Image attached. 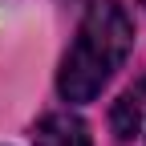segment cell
Instances as JSON below:
<instances>
[{"mask_svg": "<svg viewBox=\"0 0 146 146\" xmlns=\"http://www.w3.org/2000/svg\"><path fill=\"white\" fill-rule=\"evenodd\" d=\"M134 53V21L122 0H98L81 16L57 69V94L69 106L94 102Z\"/></svg>", "mask_w": 146, "mask_h": 146, "instance_id": "6da1fadb", "label": "cell"}, {"mask_svg": "<svg viewBox=\"0 0 146 146\" xmlns=\"http://www.w3.org/2000/svg\"><path fill=\"white\" fill-rule=\"evenodd\" d=\"M33 146H94V138H89V126L73 110H57V114H45L36 122Z\"/></svg>", "mask_w": 146, "mask_h": 146, "instance_id": "7a4b0ae2", "label": "cell"}, {"mask_svg": "<svg viewBox=\"0 0 146 146\" xmlns=\"http://www.w3.org/2000/svg\"><path fill=\"white\" fill-rule=\"evenodd\" d=\"M142 126H146V73L110 110V130H114L118 142H130L134 134H142Z\"/></svg>", "mask_w": 146, "mask_h": 146, "instance_id": "3957f363", "label": "cell"}, {"mask_svg": "<svg viewBox=\"0 0 146 146\" xmlns=\"http://www.w3.org/2000/svg\"><path fill=\"white\" fill-rule=\"evenodd\" d=\"M142 4H146V0H142Z\"/></svg>", "mask_w": 146, "mask_h": 146, "instance_id": "277c9868", "label": "cell"}, {"mask_svg": "<svg viewBox=\"0 0 146 146\" xmlns=\"http://www.w3.org/2000/svg\"><path fill=\"white\" fill-rule=\"evenodd\" d=\"M142 130H146V126H142Z\"/></svg>", "mask_w": 146, "mask_h": 146, "instance_id": "5b68a950", "label": "cell"}]
</instances>
